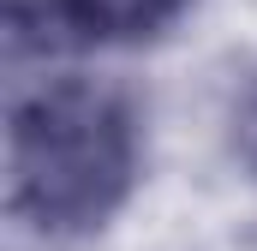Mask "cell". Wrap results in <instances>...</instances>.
I'll list each match as a JSON object with an SVG mask.
<instances>
[{"mask_svg": "<svg viewBox=\"0 0 257 251\" xmlns=\"http://www.w3.org/2000/svg\"><path fill=\"white\" fill-rule=\"evenodd\" d=\"M221 126H227V156L239 162V174L257 186V66L239 78V84H233Z\"/></svg>", "mask_w": 257, "mask_h": 251, "instance_id": "3", "label": "cell"}, {"mask_svg": "<svg viewBox=\"0 0 257 251\" xmlns=\"http://www.w3.org/2000/svg\"><path fill=\"white\" fill-rule=\"evenodd\" d=\"M197 0H42L48 30L84 48H138L168 36Z\"/></svg>", "mask_w": 257, "mask_h": 251, "instance_id": "2", "label": "cell"}, {"mask_svg": "<svg viewBox=\"0 0 257 251\" xmlns=\"http://www.w3.org/2000/svg\"><path fill=\"white\" fill-rule=\"evenodd\" d=\"M138 114L114 84L48 78L12 102L6 197L48 239H84L126 209L138 186Z\"/></svg>", "mask_w": 257, "mask_h": 251, "instance_id": "1", "label": "cell"}]
</instances>
